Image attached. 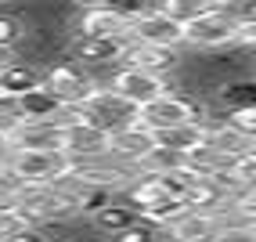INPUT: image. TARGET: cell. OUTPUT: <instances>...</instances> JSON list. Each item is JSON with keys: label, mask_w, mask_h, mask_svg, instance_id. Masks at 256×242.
<instances>
[{"label": "cell", "mask_w": 256, "mask_h": 242, "mask_svg": "<svg viewBox=\"0 0 256 242\" xmlns=\"http://www.w3.org/2000/svg\"><path fill=\"white\" fill-rule=\"evenodd\" d=\"M0 4H14V0H0Z\"/></svg>", "instance_id": "27"}, {"label": "cell", "mask_w": 256, "mask_h": 242, "mask_svg": "<svg viewBox=\"0 0 256 242\" xmlns=\"http://www.w3.org/2000/svg\"><path fill=\"white\" fill-rule=\"evenodd\" d=\"M8 148H62V119H18L8 130Z\"/></svg>", "instance_id": "11"}, {"label": "cell", "mask_w": 256, "mask_h": 242, "mask_svg": "<svg viewBox=\"0 0 256 242\" xmlns=\"http://www.w3.org/2000/svg\"><path fill=\"white\" fill-rule=\"evenodd\" d=\"M101 8H108V11L116 15V19H123V22L130 26L134 19H141V15L152 8V0H105Z\"/></svg>", "instance_id": "18"}, {"label": "cell", "mask_w": 256, "mask_h": 242, "mask_svg": "<svg viewBox=\"0 0 256 242\" xmlns=\"http://www.w3.org/2000/svg\"><path fill=\"white\" fill-rule=\"evenodd\" d=\"M184 62V51H174V47H152V44H134L126 40V55H123V65H134V69H144V73H156V76H174Z\"/></svg>", "instance_id": "10"}, {"label": "cell", "mask_w": 256, "mask_h": 242, "mask_svg": "<svg viewBox=\"0 0 256 242\" xmlns=\"http://www.w3.org/2000/svg\"><path fill=\"white\" fill-rule=\"evenodd\" d=\"M4 155H8V130H0V163H4Z\"/></svg>", "instance_id": "25"}, {"label": "cell", "mask_w": 256, "mask_h": 242, "mask_svg": "<svg viewBox=\"0 0 256 242\" xmlns=\"http://www.w3.org/2000/svg\"><path fill=\"white\" fill-rule=\"evenodd\" d=\"M231 47H238V15L231 8H210L206 15L184 26V51L216 55Z\"/></svg>", "instance_id": "1"}, {"label": "cell", "mask_w": 256, "mask_h": 242, "mask_svg": "<svg viewBox=\"0 0 256 242\" xmlns=\"http://www.w3.org/2000/svg\"><path fill=\"white\" fill-rule=\"evenodd\" d=\"M44 87L54 94L65 109H83V101L90 98V91L98 87V83L80 62H72L69 55H62L58 62L44 65Z\"/></svg>", "instance_id": "3"}, {"label": "cell", "mask_w": 256, "mask_h": 242, "mask_svg": "<svg viewBox=\"0 0 256 242\" xmlns=\"http://www.w3.org/2000/svg\"><path fill=\"white\" fill-rule=\"evenodd\" d=\"M26 224H29V217L18 206H0V242H8L14 231H22Z\"/></svg>", "instance_id": "19"}, {"label": "cell", "mask_w": 256, "mask_h": 242, "mask_svg": "<svg viewBox=\"0 0 256 242\" xmlns=\"http://www.w3.org/2000/svg\"><path fill=\"white\" fill-rule=\"evenodd\" d=\"M72 37H90V40H105V37H126V22L116 19L108 8H83L76 15Z\"/></svg>", "instance_id": "13"}, {"label": "cell", "mask_w": 256, "mask_h": 242, "mask_svg": "<svg viewBox=\"0 0 256 242\" xmlns=\"http://www.w3.org/2000/svg\"><path fill=\"white\" fill-rule=\"evenodd\" d=\"M170 242H220V217L216 210H198V206H188V210L166 228Z\"/></svg>", "instance_id": "9"}, {"label": "cell", "mask_w": 256, "mask_h": 242, "mask_svg": "<svg viewBox=\"0 0 256 242\" xmlns=\"http://www.w3.org/2000/svg\"><path fill=\"white\" fill-rule=\"evenodd\" d=\"M83 116H87L94 127H101V130L112 137L116 130H123V127H130V123H138V116H141V112L134 109L126 98H119L112 87H94L90 98L83 101Z\"/></svg>", "instance_id": "6"}, {"label": "cell", "mask_w": 256, "mask_h": 242, "mask_svg": "<svg viewBox=\"0 0 256 242\" xmlns=\"http://www.w3.org/2000/svg\"><path fill=\"white\" fill-rule=\"evenodd\" d=\"M108 87L141 112L144 105H152L166 91H174V83H170V76H156V73H144V69H134V65H119L108 80Z\"/></svg>", "instance_id": "5"}, {"label": "cell", "mask_w": 256, "mask_h": 242, "mask_svg": "<svg viewBox=\"0 0 256 242\" xmlns=\"http://www.w3.org/2000/svg\"><path fill=\"white\" fill-rule=\"evenodd\" d=\"M108 242H170V238H166V228H159V224H152V220L138 217L130 228L116 231Z\"/></svg>", "instance_id": "17"}, {"label": "cell", "mask_w": 256, "mask_h": 242, "mask_svg": "<svg viewBox=\"0 0 256 242\" xmlns=\"http://www.w3.org/2000/svg\"><path fill=\"white\" fill-rule=\"evenodd\" d=\"M138 217H141V213H138V206H134L126 195H116L112 202H105V206H101L94 217H87V220H90V224H94V228L105 235V238H112L116 231L130 228V224L138 220Z\"/></svg>", "instance_id": "14"}, {"label": "cell", "mask_w": 256, "mask_h": 242, "mask_svg": "<svg viewBox=\"0 0 256 242\" xmlns=\"http://www.w3.org/2000/svg\"><path fill=\"white\" fill-rule=\"evenodd\" d=\"M22 33H26V26L14 15H0V47H14L22 40Z\"/></svg>", "instance_id": "21"}, {"label": "cell", "mask_w": 256, "mask_h": 242, "mask_svg": "<svg viewBox=\"0 0 256 242\" xmlns=\"http://www.w3.org/2000/svg\"><path fill=\"white\" fill-rule=\"evenodd\" d=\"M126 40L134 44H152V47H174L184 51V26L177 19H170L166 11L148 8L141 19H134L126 26Z\"/></svg>", "instance_id": "7"}, {"label": "cell", "mask_w": 256, "mask_h": 242, "mask_svg": "<svg viewBox=\"0 0 256 242\" xmlns=\"http://www.w3.org/2000/svg\"><path fill=\"white\" fill-rule=\"evenodd\" d=\"M249 238H252V242H256V220H252V224H249Z\"/></svg>", "instance_id": "26"}, {"label": "cell", "mask_w": 256, "mask_h": 242, "mask_svg": "<svg viewBox=\"0 0 256 242\" xmlns=\"http://www.w3.org/2000/svg\"><path fill=\"white\" fill-rule=\"evenodd\" d=\"M62 148L69 152V159H94V155L108 152V134L94 127L87 116H83V109L72 116V119H62Z\"/></svg>", "instance_id": "8"}, {"label": "cell", "mask_w": 256, "mask_h": 242, "mask_svg": "<svg viewBox=\"0 0 256 242\" xmlns=\"http://www.w3.org/2000/svg\"><path fill=\"white\" fill-rule=\"evenodd\" d=\"M252 58H256V55H252Z\"/></svg>", "instance_id": "28"}, {"label": "cell", "mask_w": 256, "mask_h": 242, "mask_svg": "<svg viewBox=\"0 0 256 242\" xmlns=\"http://www.w3.org/2000/svg\"><path fill=\"white\" fill-rule=\"evenodd\" d=\"M14 109H18V119H65V105L44 83L26 91L22 98H14Z\"/></svg>", "instance_id": "15"}, {"label": "cell", "mask_w": 256, "mask_h": 242, "mask_svg": "<svg viewBox=\"0 0 256 242\" xmlns=\"http://www.w3.org/2000/svg\"><path fill=\"white\" fill-rule=\"evenodd\" d=\"M44 83V69L36 65H29V62H11L4 73H0V94H8V98H22L26 91L32 87H40Z\"/></svg>", "instance_id": "16"}, {"label": "cell", "mask_w": 256, "mask_h": 242, "mask_svg": "<svg viewBox=\"0 0 256 242\" xmlns=\"http://www.w3.org/2000/svg\"><path fill=\"white\" fill-rule=\"evenodd\" d=\"M231 202L242 210L249 220H256V181H242L234 188V195H231Z\"/></svg>", "instance_id": "20"}, {"label": "cell", "mask_w": 256, "mask_h": 242, "mask_svg": "<svg viewBox=\"0 0 256 242\" xmlns=\"http://www.w3.org/2000/svg\"><path fill=\"white\" fill-rule=\"evenodd\" d=\"M238 47L256 55V19H238Z\"/></svg>", "instance_id": "23"}, {"label": "cell", "mask_w": 256, "mask_h": 242, "mask_svg": "<svg viewBox=\"0 0 256 242\" xmlns=\"http://www.w3.org/2000/svg\"><path fill=\"white\" fill-rule=\"evenodd\" d=\"M4 166L22 184H54L72 170V159L65 148H8Z\"/></svg>", "instance_id": "2"}, {"label": "cell", "mask_w": 256, "mask_h": 242, "mask_svg": "<svg viewBox=\"0 0 256 242\" xmlns=\"http://www.w3.org/2000/svg\"><path fill=\"white\" fill-rule=\"evenodd\" d=\"M18 123V109H14V98L0 94V130H11Z\"/></svg>", "instance_id": "24"}, {"label": "cell", "mask_w": 256, "mask_h": 242, "mask_svg": "<svg viewBox=\"0 0 256 242\" xmlns=\"http://www.w3.org/2000/svg\"><path fill=\"white\" fill-rule=\"evenodd\" d=\"M156 145H159V137L152 134L141 119H138V123H130V127H123V130H116L108 137V152L119 155V159H126V163H134V166H141Z\"/></svg>", "instance_id": "12"}, {"label": "cell", "mask_w": 256, "mask_h": 242, "mask_svg": "<svg viewBox=\"0 0 256 242\" xmlns=\"http://www.w3.org/2000/svg\"><path fill=\"white\" fill-rule=\"evenodd\" d=\"M141 123L152 134H166V130H177V127H192L202 119V101L188 98L180 91H166L162 98H156L152 105L141 109Z\"/></svg>", "instance_id": "4"}, {"label": "cell", "mask_w": 256, "mask_h": 242, "mask_svg": "<svg viewBox=\"0 0 256 242\" xmlns=\"http://www.w3.org/2000/svg\"><path fill=\"white\" fill-rule=\"evenodd\" d=\"M228 119L242 130V134H249L252 141H256V105H249V109H234V112H228Z\"/></svg>", "instance_id": "22"}]
</instances>
